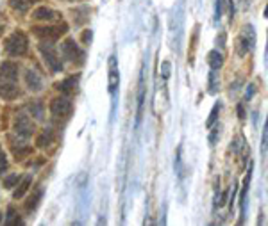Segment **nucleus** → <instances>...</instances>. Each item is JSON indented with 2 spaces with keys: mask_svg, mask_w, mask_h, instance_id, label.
Returning a JSON list of instances; mask_svg holds the SVG:
<instances>
[{
  "mask_svg": "<svg viewBox=\"0 0 268 226\" xmlns=\"http://www.w3.org/2000/svg\"><path fill=\"white\" fill-rule=\"evenodd\" d=\"M25 80H27V86H29V89H31V91H40L41 86H43V82H41V77L32 70L27 71Z\"/></svg>",
  "mask_w": 268,
  "mask_h": 226,
  "instance_id": "obj_13",
  "label": "nucleus"
},
{
  "mask_svg": "<svg viewBox=\"0 0 268 226\" xmlns=\"http://www.w3.org/2000/svg\"><path fill=\"white\" fill-rule=\"evenodd\" d=\"M27 48H29V40H27V36L20 31L13 32V34L5 40V52H7L9 55H13V57L23 55V53L27 52Z\"/></svg>",
  "mask_w": 268,
  "mask_h": 226,
  "instance_id": "obj_2",
  "label": "nucleus"
},
{
  "mask_svg": "<svg viewBox=\"0 0 268 226\" xmlns=\"http://www.w3.org/2000/svg\"><path fill=\"white\" fill-rule=\"evenodd\" d=\"M254 45H256V32H254V27L252 25H245L241 29V34L238 36L236 40V52L240 57L247 55L249 52L254 50Z\"/></svg>",
  "mask_w": 268,
  "mask_h": 226,
  "instance_id": "obj_3",
  "label": "nucleus"
},
{
  "mask_svg": "<svg viewBox=\"0 0 268 226\" xmlns=\"http://www.w3.org/2000/svg\"><path fill=\"white\" fill-rule=\"evenodd\" d=\"M220 109H222V103H220V102H216V103H214V105H213V109H211V112H209V118H207V120H205V127H207V129H211V127H213V125H214V121L218 120Z\"/></svg>",
  "mask_w": 268,
  "mask_h": 226,
  "instance_id": "obj_19",
  "label": "nucleus"
},
{
  "mask_svg": "<svg viewBox=\"0 0 268 226\" xmlns=\"http://www.w3.org/2000/svg\"><path fill=\"white\" fill-rule=\"evenodd\" d=\"M238 114H240L241 120L245 118V111H243V105H241V103H240V105H238Z\"/></svg>",
  "mask_w": 268,
  "mask_h": 226,
  "instance_id": "obj_30",
  "label": "nucleus"
},
{
  "mask_svg": "<svg viewBox=\"0 0 268 226\" xmlns=\"http://www.w3.org/2000/svg\"><path fill=\"white\" fill-rule=\"evenodd\" d=\"M5 169H7V159H5L4 150H2V146H0V175L4 173Z\"/></svg>",
  "mask_w": 268,
  "mask_h": 226,
  "instance_id": "obj_23",
  "label": "nucleus"
},
{
  "mask_svg": "<svg viewBox=\"0 0 268 226\" xmlns=\"http://www.w3.org/2000/svg\"><path fill=\"white\" fill-rule=\"evenodd\" d=\"M220 16H222V0H216V5H214V20L218 22Z\"/></svg>",
  "mask_w": 268,
  "mask_h": 226,
  "instance_id": "obj_27",
  "label": "nucleus"
},
{
  "mask_svg": "<svg viewBox=\"0 0 268 226\" xmlns=\"http://www.w3.org/2000/svg\"><path fill=\"white\" fill-rule=\"evenodd\" d=\"M40 52L43 53V59H45V62H47V66H49L54 73H58V71L63 70L61 57H59L58 50L54 46V41H41Z\"/></svg>",
  "mask_w": 268,
  "mask_h": 226,
  "instance_id": "obj_4",
  "label": "nucleus"
},
{
  "mask_svg": "<svg viewBox=\"0 0 268 226\" xmlns=\"http://www.w3.org/2000/svg\"><path fill=\"white\" fill-rule=\"evenodd\" d=\"M107 89H109V93L115 94L116 89H118V84H120V73H118V62H116V57L111 55L109 57V62H107Z\"/></svg>",
  "mask_w": 268,
  "mask_h": 226,
  "instance_id": "obj_9",
  "label": "nucleus"
},
{
  "mask_svg": "<svg viewBox=\"0 0 268 226\" xmlns=\"http://www.w3.org/2000/svg\"><path fill=\"white\" fill-rule=\"evenodd\" d=\"M267 142H268V125L265 123V127H263V144H261V148H263V157H267Z\"/></svg>",
  "mask_w": 268,
  "mask_h": 226,
  "instance_id": "obj_24",
  "label": "nucleus"
},
{
  "mask_svg": "<svg viewBox=\"0 0 268 226\" xmlns=\"http://www.w3.org/2000/svg\"><path fill=\"white\" fill-rule=\"evenodd\" d=\"M227 196H229V191H223L220 196H216V207H222V205H225V201H227Z\"/></svg>",
  "mask_w": 268,
  "mask_h": 226,
  "instance_id": "obj_26",
  "label": "nucleus"
},
{
  "mask_svg": "<svg viewBox=\"0 0 268 226\" xmlns=\"http://www.w3.org/2000/svg\"><path fill=\"white\" fill-rule=\"evenodd\" d=\"M0 219H2V216H0Z\"/></svg>",
  "mask_w": 268,
  "mask_h": 226,
  "instance_id": "obj_32",
  "label": "nucleus"
},
{
  "mask_svg": "<svg viewBox=\"0 0 268 226\" xmlns=\"http://www.w3.org/2000/svg\"><path fill=\"white\" fill-rule=\"evenodd\" d=\"M16 183H18V175H7V177L4 178V187H5V189H13Z\"/></svg>",
  "mask_w": 268,
  "mask_h": 226,
  "instance_id": "obj_22",
  "label": "nucleus"
},
{
  "mask_svg": "<svg viewBox=\"0 0 268 226\" xmlns=\"http://www.w3.org/2000/svg\"><path fill=\"white\" fill-rule=\"evenodd\" d=\"M77 82H79V77H70V79H67V80H63V82H59V84H58V89H59V91H61L63 94H67V96H70V94L75 93Z\"/></svg>",
  "mask_w": 268,
  "mask_h": 226,
  "instance_id": "obj_12",
  "label": "nucleus"
},
{
  "mask_svg": "<svg viewBox=\"0 0 268 226\" xmlns=\"http://www.w3.org/2000/svg\"><path fill=\"white\" fill-rule=\"evenodd\" d=\"M67 31H68L67 23H59V25H52V27H32V32L41 41H56Z\"/></svg>",
  "mask_w": 268,
  "mask_h": 226,
  "instance_id": "obj_6",
  "label": "nucleus"
},
{
  "mask_svg": "<svg viewBox=\"0 0 268 226\" xmlns=\"http://www.w3.org/2000/svg\"><path fill=\"white\" fill-rule=\"evenodd\" d=\"M145 94H147V86H145V75H139V86H138V111H136V123L139 125L143 118V107H145Z\"/></svg>",
  "mask_w": 268,
  "mask_h": 226,
  "instance_id": "obj_10",
  "label": "nucleus"
},
{
  "mask_svg": "<svg viewBox=\"0 0 268 226\" xmlns=\"http://www.w3.org/2000/svg\"><path fill=\"white\" fill-rule=\"evenodd\" d=\"M32 16L36 18V20H56V18H59V13H56L54 9H49V7H38L34 11V14Z\"/></svg>",
  "mask_w": 268,
  "mask_h": 226,
  "instance_id": "obj_14",
  "label": "nucleus"
},
{
  "mask_svg": "<svg viewBox=\"0 0 268 226\" xmlns=\"http://www.w3.org/2000/svg\"><path fill=\"white\" fill-rule=\"evenodd\" d=\"M5 225L13 226V225H22V219L18 218L16 212H14V209L11 207V209L7 210V219H5Z\"/></svg>",
  "mask_w": 268,
  "mask_h": 226,
  "instance_id": "obj_21",
  "label": "nucleus"
},
{
  "mask_svg": "<svg viewBox=\"0 0 268 226\" xmlns=\"http://www.w3.org/2000/svg\"><path fill=\"white\" fill-rule=\"evenodd\" d=\"M31 182H32V177H31V175L23 178L22 183L18 185V189H16V191H14V194H13V196H14V200H20V198H23V194H25V192H27V189L31 187Z\"/></svg>",
  "mask_w": 268,
  "mask_h": 226,
  "instance_id": "obj_18",
  "label": "nucleus"
},
{
  "mask_svg": "<svg viewBox=\"0 0 268 226\" xmlns=\"http://www.w3.org/2000/svg\"><path fill=\"white\" fill-rule=\"evenodd\" d=\"M211 129H213V127H211ZM216 137H218V127H216V129H213V134H211V137H209L211 144H213V142L216 141Z\"/></svg>",
  "mask_w": 268,
  "mask_h": 226,
  "instance_id": "obj_28",
  "label": "nucleus"
},
{
  "mask_svg": "<svg viewBox=\"0 0 268 226\" xmlns=\"http://www.w3.org/2000/svg\"><path fill=\"white\" fill-rule=\"evenodd\" d=\"M82 41H84L86 45L91 41V31H84V34H82Z\"/></svg>",
  "mask_w": 268,
  "mask_h": 226,
  "instance_id": "obj_29",
  "label": "nucleus"
},
{
  "mask_svg": "<svg viewBox=\"0 0 268 226\" xmlns=\"http://www.w3.org/2000/svg\"><path fill=\"white\" fill-rule=\"evenodd\" d=\"M50 142H52V130L47 129V130H43V134H41L40 137H38L36 144H38L40 148H45L47 144H50Z\"/></svg>",
  "mask_w": 268,
  "mask_h": 226,
  "instance_id": "obj_20",
  "label": "nucleus"
},
{
  "mask_svg": "<svg viewBox=\"0 0 268 226\" xmlns=\"http://www.w3.org/2000/svg\"><path fill=\"white\" fill-rule=\"evenodd\" d=\"M20 94L18 89V66L7 61L0 66V98L14 100Z\"/></svg>",
  "mask_w": 268,
  "mask_h": 226,
  "instance_id": "obj_1",
  "label": "nucleus"
},
{
  "mask_svg": "<svg viewBox=\"0 0 268 226\" xmlns=\"http://www.w3.org/2000/svg\"><path fill=\"white\" fill-rule=\"evenodd\" d=\"M170 68H172V66H170L168 61H165L163 64H161V75H163V79H165V80L170 77Z\"/></svg>",
  "mask_w": 268,
  "mask_h": 226,
  "instance_id": "obj_25",
  "label": "nucleus"
},
{
  "mask_svg": "<svg viewBox=\"0 0 268 226\" xmlns=\"http://www.w3.org/2000/svg\"><path fill=\"white\" fill-rule=\"evenodd\" d=\"M41 198H43V187H38L32 191V194L29 196V200L25 201V210L27 212H32V210L38 209V205H40Z\"/></svg>",
  "mask_w": 268,
  "mask_h": 226,
  "instance_id": "obj_11",
  "label": "nucleus"
},
{
  "mask_svg": "<svg viewBox=\"0 0 268 226\" xmlns=\"http://www.w3.org/2000/svg\"><path fill=\"white\" fill-rule=\"evenodd\" d=\"M34 2L38 0H9V5L14 9V11H20V13H25L27 9L31 7Z\"/></svg>",
  "mask_w": 268,
  "mask_h": 226,
  "instance_id": "obj_16",
  "label": "nucleus"
},
{
  "mask_svg": "<svg viewBox=\"0 0 268 226\" xmlns=\"http://www.w3.org/2000/svg\"><path fill=\"white\" fill-rule=\"evenodd\" d=\"M71 111H73V103H71L70 98L65 94V96H58L54 98L52 103H50V112H52L54 120H68L71 116Z\"/></svg>",
  "mask_w": 268,
  "mask_h": 226,
  "instance_id": "obj_5",
  "label": "nucleus"
},
{
  "mask_svg": "<svg viewBox=\"0 0 268 226\" xmlns=\"http://www.w3.org/2000/svg\"><path fill=\"white\" fill-rule=\"evenodd\" d=\"M207 64L211 66V70H220L223 66V55L218 50H211L207 53Z\"/></svg>",
  "mask_w": 268,
  "mask_h": 226,
  "instance_id": "obj_15",
  "label": "nucleus"
},
{
  "mask_svg": "<svg viewBox=\"0 0 268 226\" xmlns=\"http://www.w3.org/2000/svg\"><path fill=\"white\" fill-rule=\"evenodd\" d=\"M216 43H220V46H223V43H225V34H220V40H216Z\"/></svg>",
  "mask_w": 268,
  "mask_h": 226,
  "instance_id": "obj_31",
  "label": "nucleus"
},
{
  "mask_svg": "<svg viewBox=\"0 0 268 226\" xmlns=\"http://www.w3.org/2000/svg\"><path fill=\"white\" fill-rule=\"evenodd\" d=\"M13 130L20 139H29L32 136V132H34V123H32V120L29 116L20 112V114H16V118H14Z\"/></svg>",
  "mask_w": 268,
  "mask_h": 226,
  "instance_id": "obj_7",
  "label": "nucleus"
},
{
  "mask_svg": "<svg viewBox=\"0 0 268 226\" xmlns=\"http://www.w3.org/2000/svg\"><path fill=\"white\" fill-rule=\"evenodd\" d=\"M61 53L63 57L68 59L70 62H79V64L84 62V52L79 48V45L73 40H67L61 45Z\"/></svg>",
  "mask_w": 268,
  "mask_h": 226,
  "instance_id": "obj_8",
  "label": "nucleus"
},
{
  "mask_svg": "<svg viewBox=\"0 0 268 226\" xmlns=\"http://www.w3.org/2000/svg\"><path fill=\"white\" fill-rule=\"evenodd\" d=\"M220 89V75H218V70H211L209 71V93L211 94H216Z\"/></svg>",
  "mask_w": 268,
  "mask_h": 226,
  "instance_id": "obj_17",
  "label": "nucleus"
}]
</instances>
